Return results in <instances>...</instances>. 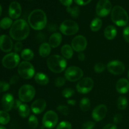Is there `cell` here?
<instances>
[{"mask_svg":"<svg viewBox=\"0 0 129 129\" xmlns=\"http://www.w3.org/2000/svg\"><path fill=\"white\" fill-rule=\"evenodd\" d=\"M88 42L87 40L83 35L76 36L73 39L71 42V47L73 50L77 52H82L86 48Z\"/></svg>","mask_w":129,"mask_h":129,"instance_id":"obj_14","label":"cell"},{"mask_svg":"<svg viewBox=\"0 0 129 129\" xmlns=\"http://www.w3.org/2000/svg\"><path fill=\"white\" fill-rule=\"evenodd\" d=\"M65 78L71 82H75L81 79L83 76V71L81 68L76 66H71L66 70Z\"/></svg>","mask_w":129,"mask_h":129,"instance_id":"obj_9","label":"cell"},{"mask_svg":"<svg viewBox=\"0 0 129 129\" xmlns=\"http://www.w3.org/2000/svg\"><path fill=\"white\" fill-rule=\"evenodd\" d=\"M28 123L29 127L32 129L37 128L38 125H39V120L36 116L34 115L30 116V117L28 118Z\"/></svg>","mask_w":129,"mask_h":129,"instance_id":"obj_34","label":"cell"},{"mask_svg":"<svg viewBox=\"0 0 129 129\" xmlns=\"http://www.w3.org/2000/svg\"><path fill=\"white\" fill-rule=\"evenodd\" d=\"M57 110H58V112H59L61 114L67 116L69 113V109L67 106L62 105H59L57 108Z\"/></svg>","mask_w":129,"mask_h":129,"instance_id":"obj_37","label":"cell"},{"mask_svg":"<svg viewBox=\"0 0 129 129\" xmlns=\"http://www.w3.org/2000/svg\"><path fill=\"white\" fill-rule=\"evenodd\" d=\"M48 30L50 31H55L57 30L58 26L57 24H49L47 27Z\"/></svg>","mask_w":129,"mask_h":129,"instance_id":"obj_46","label":"cell"},{"mask_svg":"<svg viewBox=\"0 0 129 129\" xmlns=\"http://www.w3.org/2000/svg\"><path fill=\"white\" fill-rule=\"evenodd\" d=\"M73 50H74L71 45H69V44H66L62 47L60 51H61V54L62 55L63 57L67 59H70L73 57V54H74Z\"/></svg>","mask_w":129,"mask_h":129,"instance_id":"obj_25","label":"cell"},{"mask_svg":"<svg viewBox=\"0 0 129 129\" xmlns=\"http://www.w3.org/2000/svg\"><path fill=\"white\" fill-rule=\"evenodd\" d=\"M59 1L64 6L68 7V6H71V5L73 4V0H59Z\"/></svg>","mask_w":129,"mask_h":129,"instance_id":"obj_47","label":"cell"},{"mask_svg":"<svg viewBox=\"0 0 129 129\" xmlns=\"http://www.w3.org/2000/svg\"><path fill=\"white\" fill-rule=\"evenodd\" d=\"M19 80V77L18 76L15 75L11 77V78L10 79V84H16Z\"/></svg>","mask_w":129,"mask_h":129,"instance_id":"obj_49","label":"cell"},{"mask_svg":"<svg viewBox=\"0 0 129 129\" xmlns=\"http://www.w3.org/2000/svg\"><path fill=\"white\" fill-rule=\"evenodd\" d=\"M102 21L99 18H95L92 20L90 24V28L93 31H98L102 26Z\"/></svg>","mask_w":129,"mask_h":129,"instance_id":"obj_27","label":"cell"},{"mask_svg":"<svg viewBox=\"0 0 129 129\" xmlns=\"http://www.w3.org/2000/svg\"><path fill=\"white\" fill-rule=\"evenodd\" d=\"M15 100L12 94L10 93L5 94L1 99V105L3 110L6 112H10L14 107Z\"/></svg>","mask_w":129,"mask_h":129,"instance_id":"obj_17","label":"cell"},{"mask_svg":"<svg viewBox=\"0 0 129 129\" xmlns=\"http://www.w3.org/2000/svg\"><path fill=\"white\" fill-rule=\"evenodd\" d=\"M107 113V107L105 105H99L93 109L92 112V117L96 122L102 121L106 117Z\"/></svg>","mask_w":129,"mask_h":129,"instance_id":"obj_15","label":"cell"},{"mask_svg":"<svg viewBox=\"0 0 129 129\" xmlns=\"http://www.w3.org/2000/svg\"><path fill=\"white\" fill-rule=\"evenodd\" d=\"M9 16L11 19H17L21 14V5L18 2H12L9 6Z\"/></svg>","mask_w":129,"mask_h":129,"instance_id":"obj_18","label":"cell"},{"mask_svg":"<svg viewBox=\"0 0 129 129\" xmlns=\"http://www.w3.org/2000/svg\"><path fill=\"white\" fill-rule=\"evenodd\" d=\"M122 119H123V117H122V114L118 113V114H116L113 117V122L115 124H117V123H120Z\"/></svg>","mask_w":129,"mask_h":129,"instance_id":"obj_44","label":"cell"},{"mask_svg":"<svg viewBox=\"0 0 129 129\" xmlns=\"http://www.w3.org/2000/svg\"><path fill=\"white\" fill-rule=\"evenodd\" d=\"M62 37L61 34L59 32H55L50 35L49 39V44L52 48H56L61 44Z\"/></svg>","mask_w":129,"mask_h":129,"instance_id":"obj_21","label":"cell"},{"mask_svg":"<svg viewBox=\"0 0 129 129\" xmlns=\"http://www.w3.org/2000/svg\"><path fill=\"white\" fill-rule=\"evenodd\" d=\"M20 60V56L17 53L11 52L4 56L2 59V64L6 69H14L19 65Z\"/></svg>","mask_w":129,"mask_h":129,"instance_id":"obj_8","label":"cell"},{"mask_svg":"<svg viewBox=\"0 0 129 129\" xmlns=\"http://www.w3.org/2000/svg\"><path fill=\"white\" fill-rule=\"evenodd\" d=\"M60 32L65 35H73L79 31V25L76 21L71 20H66L62 21L60 25Z\"/></svg>","mask_w":129,"mask_h":129,"instance_id":"obj_7","label":"cell"},{"mask_svg":"<svg viewBox=\"0 0 129 129\" xmlns=\"http://www.w3.org/2000/svg\"><path fill=\"white\" fill-rule=\"evenodd\" d=\"M19 115L23 118H26L28 117L30 113V109L28 105L26 104H21L20 107L18 108Z\"/></svg>","mask_w":129,"mask_h":129,"instance_id":"obj_29","label":"cell"},{"mask_svg":"<svg viewBox=\"0 0 129 129\" xmlns=\"http://www.w3.org/2000/svg\"><path fill=\"white\" fill-rule=\"evenodd\" d=\"M56 129H72L71 123L68 121H62L58 124Z\"/></svg>","mask_w":129,"mask_h":129,"instance_id":"obj_36","label":"cell"},{"mask_svg":"<svg viewBox=\"0 0 129 129\" xmlns=\"http://www.w3.org/2000/svg\"><path fill=\"white\" fill-rule=\"evenodd\" d=\"M30 34L29 24L23 19L17 20L13 23L10 30V37L13 40L20 42L28 37Z\"/></svg>","mask_w":129,"mask_h":129,"instance_id":"obj_1","label":"cell"},{"mask_svg":"<svg viewBox=\"0 0 129 129\" xmlns=\"http://www.w3.org/2000/svg\"><path fill=\"white\" fill-rule=\"evenodd\" d=\"M18 73L23 79H31L35 75V68L28 61H23L18 65Z\"/></svg>","mask_w":129,"mask_h":129,"instance_id":"obj_5","label":"cell"},{"mask_svg":"<svg viewBox=\"0 0 129 129\" xmlns=\"http://www.w3.org/2000/svg\"><path fill=\"white\" fill-rule=\"evenodd\" d=\"M21 104H22L21 101H20V100H15L13 108H15V109H18V108L20 107Z\"/></svg>","mask_w":129,"mask_h":129,"instance_id":"obj_51","label":"cell"},{"mask_svg":"<svg viewBox=\"0 0 129 129\" xmlns=\"http://www.w3.org/2000/svg\"><path fill=\"white\" fill-rule=\"evenodd\" d=\"M105 65L103 63H97L94 65V70L96 73H101L103 72L105 69Z\"/></svg>","mask_w":129,"mask_h":129,"instance_id":"obj_38","label":"cell"},{"mask_svg":"<svg viewBox=\"0 0 129 129\" xmlns=\"http://www.w3.org/2000/svg\"><path fill=\"white\" fill-rule=\"evenodd\" d=\"M28 22L34 30H42L47 23L46 14L43 10L40 9L34 10L30 13L28 17Z\"/></svg>","mask_w":129,"mask_h":129,"instance_id":"obj_2","label":"cell"},{"mask_svg":"<svg viewBox=\"0 0 129 129\" xmlns=\"http://www.w3.org/2000/svg\"><path fill=\"white\" fill-rule=\"evenodd\" d=\"M74 94V90L73 88H66L64 89L62 91V95L63 97L66 98H69L73 96Z\"/></svg>","mask_w":129,"mask_h":129,"instance_id":"obj_35","label":"cell"},{"mask_svg":"<svg viewBox=\"0 0 129 129\" xmlns=\"http://www.w3.org/2000/svg\"><path fill=\"white\" fill-rule=\"evenodd\" d=\"M112 10V3L109 0H99L96 7V13L100 17H105Z\"/></svg>","mask_w":129,"mask_h":129,"instance_id":"obj_11","label":"cell"},{"mask_svg":"<svg viewBox=\"0 0 129 129\" xmlns=\"http://www.w3.org/2000/svg\"><path fill=\"white\" fill-rule=\"evenodd\" d=\"M66 78H62V77H59L55 80L54 84L57 87H62L66 84Z\"/></svg>","mask_w":129,"mask_h":129,"instance_id":"obj_39","label":"cell"},{"mask_svg":"<svg viewBox=\"0 0 129 129\" xmlns=\"http://www.w3.org/2000/svg\"><path fill=\"white\" fill-rule=\"evenodd\" d=\"M67 12L69 14H70L71 16L73 18H76L79 16V13H80V10H79L78 6H73V7H71V6H68L66 8Z\"/></svg>","mask_w":129,"mask_h":129,"instance_id":"obj_32","label":"cell"},{"mask_svg":"<svg viewBox=\"0 0 129 129\" xmlns=\"http://www.w3.org/2000/svg\"><path fill=\"white\" fill-rule=\"evenodd\" d=\"M108 72L114 75H120L124 73L125 66L120 60H112L108 63L107 66Z\"/></svg>","mask_w":129,"mask_h":129,"instance_id":"obj_13","label":"cell"},{"mask_svg":"<svg viewBox=\"0 0 129 129\" xmlns=\"http://www.w3.org/2000/svg\"><path fill=\"white\" fill-rule=\"evenodd\" d=\"M22 49L23 44L21 42H17L15 44V46H14V50H15V52H20L21 51Z\"/></svg>","mask_w":129,"mask_h":129,"instance_id":"obj_43","label":"cell"},{"mask_svg":"<svg viewBox=\"0 0 129 129\" xmlns=\"http://www.w3.org/2000/svg\"><path fill=\"white\" fill-rule=\"evenodd\" d=\"M112 21L118 26H124L128 22V15L126 10L120 6H115L111 12Z\"/></svg>","mask_w":129,"mask_h":129,"instance_id":"obj_4","label":"cell"},{"mask_svg":"<svg viewBox=\"0 0 129 129\" xmlns=\"http://www.w3.org/2000/svg\"><path fill=\"white\" fill-rule=\"evenodd\" d=\"M35 95V89L30 84H24L19 89L18 97L22 102H30Z\"/></svg>","mask_w":129,"mask_h":129,"instance_id":"obj_6","label":"cell"},{"mask_svg":"<svg viewBox=\"0 0 129 129\" xmlns=\"http://www.w3.org/2000/svg\"><path fill=\"white\" fill-rule=\"evenodd\" d=\"M127 105H128V101L127 98L123 96H120L117 100V107L118 109L123 110L127 108Z\"/></svg>","mask_w":129,"mask_h":129,"instance_id":"obj_31","label":"cell"},{"mask_svg":"<svg viewBox=\"0 0 129 129\" xmlns=\"http://www.w3.org/2000/svg\"><path fill=\"white\" fill-rule=\"evenodd\" d=\"M94 86V81L91 78H84L80 79L76 85L78 92L81 94H86L92 90Z\"/></svg>","mask_w":129,"mask_h":129,"instance_id":"obj_12","label":"cell"},{"mask_svg":"<svg viewBox=\"0 0 129 129\" xmlns=\"http://www.w3.org/2000/svg\"><path fill=\"white\" fill-rule=\"evenodd\" d=\"M95 126V123L93 121H88L82 125V129H93Z\"/></svg>","mask_w":129,"mask_h":129,"instance_id":"obj_40","label":"cell"},{"mask_svg":"<svg viewBox=\"0 0 129 129\" xmlns=\"http://www.w3.org/2000/svg\"><path fill=\"white\" fill-rule=\"evenodd\" d=\"M128 80L129 81V71H128Z\"/></svg>","mask_w":129,"mask_h":129,"instance_id":"obj_56","label":"cell"},{"mask_svg":"<svg viewBox=\"0 0 129 129\" xmlns=\"http://www.w3.org/2000/svg\"><path fill=\"white\" fill-rule=\"evenodd\" d=\"M103 129H117V127L115 124L109 123V124L106 125L103 127Z\"/></svg>","mask_w":129,"mask_h":129,"instance_id":"obj_50","label":"cell"},{"mask_svg":"<svg viewBox=\"0 0 129 129\" xmlns=\"http://www.w3.org/2000/svg\"><path fill=\"white\" fill-rule=\"evenodd\" d=\"M67 102H68V105L71 106H74L76 105V102L74 100H68Z\"/></svg>","mask_w":129,"mask_h":129,"instance_id":"obj_53","label":"cell"},{"mask_svg":"<svg viewBox=\"0 0 129 129\" xmlns=\"http://www.w3.org/2000/svg\"><path fill=\"white\" fill-rule=\"evenodd\" d=\"M21 57L25 61H29L34 59V52L30 49H25L21 51Z\"/></svg>","mask_w":129,"mask_h":129,"instance_id":"obj_26","label":"cell"},{"mask_svg":"<svg viewBox=\"0 0 129 129\" xmlns=\"http://www.w3.org/2000/svg\"><path fill=\"white\" fill-rule=\"evenodd\" d=\"M74 1L77 5L79 6H84L89 4L91 1V0H74Z\"/></svg>","mask_w":129,"mask_h":129,"instance_id":"obj_45","label":"cell"},{"mask_svg":"<svg viewBox=\"0 0 129 129\" xmlns=\"http://www.w3.org/2000/svg\"><path fill=\"white\" fill-rule=\"evenodd\" d=\"M13 23L11 18L5 17L0 21V27L4 30H6L11 27Z\"/></svg>","mask_w":129,"mask_h":129,"instance_id":"obj_30","label":"cell"},{"mask_svg":"<svg viewBox=\"0 0 129 129\" xmlns=\"http://www.w3.org/2000/svg\"><path fill=\"white\" fill-rule=\"evenodd\" d=\"M47 103L44 100L38 99L34 101L31 105V110L35 114H40L45 110Z\"/></svg>","mask_w":129,"mask_h":129,"instance_id":"obj_19","label":"cell"},{"mask_svg":"<svg viewBox=\"0 0 129 129\" xmlns=\"http://www.w3.org/2000/svg\"><path fill=\"white\" fill-rule=\"evenodd\" d=\"M78 58L80 61H83L85 59V55H84V53L79 52L78 55Z\"/></svg>","mask_w":129,"mask_h":129,"instance_id":"obj_52","label":"cell"},{"mask_svg":"<svg viewBox=\"0 0 129 129\" xmlns=\"http://www.w3.org/2000/svg\"><path fill=\"white\" fill-rule=\"evenodd\" d=\"M49 69L54 73H60L67 67V61L63 57L59 55H50L47 60Z\"/></svg>","mask_w":129,"mask_h":129,"instance_id":"obj_3","label":"cell"},{"mask_svg":"<svg viewBox=\"0 0 129 129\" xmlns=\"http://www.w3.org/2000/svg\"><path fill=\"white\" fill-rule=\"evenodd\" d=\"M59 120L58 115L53 110L47 111L44 114L42 118V124L44 127L47 128H53L57 125Z\"/></svg>","mask_w":129,"mask_h":129,"instance_id":"obj_10","label":"cell"},{"mask_svg":"<svg viewBox=\"0 0 129 129\" xmlns=\"http://www.w3.org/2000/svg\"><path fill=\"white\" fill-rule=\"evenodd\" d=\"M10 89V84L5 81H0V92H5Z\"/></svg>","mask_w":129,"mask_h":129,"instance_id":"obj_41","label":"cell"},{"mask_svg":"<svg viewBox=\"0 0 129 129\" xmlns=\"http://www.w3.org/2000/svg\"><path fill=\"white\" fill-rule=\"evenodd\" d=\"M10 120V116L7 112L5 110L0 111V124L6 125Z\"/></svg>","mask_w":129,"mask_h":129,"instance_id":"obj_33","label":"cell"},{"mask_svg":"<svg viewBox=\"0 0 129 129\" xmlns=\"http://www.w3.org/2000/svg\"><path fill=\"white\" fill-rule=\"evenodd\" d=\"M45 39H46L45 34H43V33H39V34H37V39L39 41L42 42V41H44Z\"/></svg>","mask_w":129,"mask_h":129,"instance_id":"obj_48","label":"cell"},{"mask_svg":"<svg viewBox=\"0 0 129 129\" xmlns=\"http://www.w3.org/2000/svg\"><path fill=\"white\" fill-rule=\"evenodd\" d=\"M35 82L41 86H45L49 83V78L47 74L43 73H37L34 76Z\"/></svg>","mask_w":129,"mask_h":129,"instance_id":"obj_23","label":"cell"},{"mask_svg":"<svg viewBox=\"0 0 129 129\" xmlns=\"http://www.w3.org/2000/svg\"><path fill=\"white\" fill-rule=\"evenodd\" d=\"M1 13H2V8H1V5H0V17L1 16Z\"/></svg>","mask_w":129,"mask_h":129,"instance_id":"obj_54","label":"cell"},{"mask_svg":"<svg viewBox=\"0 0 129 129\" xmlns=\"http://www.w3.org/2000/svg\"><path fill=\"white\" fill-rule=\"evenodd\" d=\"M13 47V43L9 36L2 35L0 36V49L4 52H10Z\"/></svg>","mask_w":129,"mask_h":129,"instance_id":"obj_16","label":"cell"},{"mask_svg":"<svg viewBox=\"0 0 129 129\" xmlns=\"http://www.w3.org/2000/svg\"><path fill=\"white\" fill-rule=\"evenodd\" d=\"M116 90L120 94H125L129 91V81L125 78H121L116 83Z\"/></svg>","mask_w":129,"mask_h":129,"instance_id":"obj_20","label":"cell"},{"mask_svg":"<svg viewBox=\"0 0 129 129\" xmlns=\"http://www.w3.org/2000/svg\"><path fill=\"white\" fill-rule=\"evenodd\" d=\"M27 1H31V0H27Z\"/></svg>","mask_w":129,"mask_h":129,"instance_id":"obj_57","label":"cell"},{"mask_svg":"<svg viewBox=\"0 0 129 129\" xmlns=\"http://www.w3.org/2000/svg\"><path fill=\"white\" fill-rule=\"evenodd\" d=\"M117 28L113 25H108L104 30V36L107 40H113L117 36Z\"/></svg>","mask_w":129,"mask_h":129,"instance_id":"obj_22","label":"cell"},{"mask_svg":"<svg viewBox=\"0 0 129 129\" xmlns=\"http://www.w3.org/2000/svg\"><path fill=\"white\" fill-rule=\"evenodd\" d=\"M39 54L42 57H47L51 52V47L49 43L44 42L40 45L39 49Z\"/></svg>","mask_w":129,"mask_h":129,"instance_id":"obj_24","label":"cell"},{"mask_svg":"<svg viewBox=\"0 0 129 129\" xmlns=\"http://www.w3.org/2000/svg\"><path fill=\"white\" fill-rule=\"evenodd\" d=\"M0 129H6V128H5V127H4V126L0 125Z\"/></svg>","mask_w":129,"mask_h":129,"instance_id":"obj_55","label":"cell"},{"mask_svg":"<svg viewBox=\"0 0 129 129\" xmlns=\"http://www.w3.org/2000/svg\"><path fill=\"white\" fill-rule=\"evenodd\" d=\"M123 37L124 40L127 42V43H129V26H126L123 31Z\"/></svg>","mask_w":129,"mask_h":129,"instance_id":"obj_42","label":"cell"},{"mask_svg":"<svg viewBox=\"0 0 129 129\" xmlns=\"http://www.w3.org/2000/svg\"><path fill=\"white\" fill-rule=\"evenodd\" d=\"M79 108L83 112H88L91 108V102L89 98H83L79 102Z\"/></svg>","mask_w":129,"mask_h":129,"instance_id":"obj_28","label":"cell"}]
</instances>
